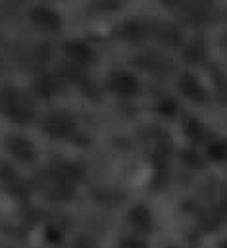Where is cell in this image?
<instances>
[{
    "instance_id": "cell-8",
    "label": "cell",
    "mask_w": 227,
    "mask_h": 248,
    "mask_svg": "<svg viewBox=\"0 0 227 248\" xmlns=\"http://www.w3.org/2000/svg\"><path fill=\"white\" fill-rule=\"evenodd\" d=\"M58 91H60V81L52 75L43 73L33 81V93L41 98H50V96L56 94Z\"/></svg>"
},
{
    "instance_id": "cell-1",
    "label": "cell",
    "mask_w": 227,
    "mask_h": 248,
    "mask_svg": "<svg viewBox=\"0 0 227 248\" xmlns=\"http://www.w3.org/2000/svg\"><path fill=\"white\" fill-rule=\"evenodd\" d=\"M35 98L19 89L0 91V112L14 124H29L35 118Z\"/></svg>"
},
{
    "instance_id": "cell-10",
    "label": "cell",
    "mask_w": 227,
    "mask_h": 248,
    "mask_svg": "<svg viewBox=\"0 0 227 248\" xmlns=\"http://www.w3.org/2000/svg\"><path fill=\"white\" fill-rule=\"evenodd\" d=\"M156 39L164 45H177L181 41V31L171 23H162L156 27Z\"/></svg>"
},
{
    "instance_id": "cell-5",
    "label": "cell",
    "mask_w": 227,
    "mask_h": 248,
    "mask_svg": "<svg viewBox=\"0 0 227 248\" xmlns=\"http://www.w3.org/2000/svg\"><path fill=\"white\" fill-rule=\"evenodd\" d=\"M8 150L21 162H31L35 158V146L25 139V137H10L8 139Z\"/></svg>"
},
{
    "instance_id": "cell-4",
    "label": "cell",
    "mask_w": 227,
    "mask_h": 248,
    "mask_svg": "<svg viewBox=\"0 0 227 248\" xmlns=\"http://www.w3.org/2000/svg\"><path fill=\"white\" fill-rule=\"evenodd\" d=\"M29 16H31V21L35 25H39V27H43L47 31H58L60 29V23H62L60 21V16H58L54 10H50V8L37 6V8H33L29 12Z\"/></svg>"
},
{
    "instance_id": "cell-12",
    "label": "cell",
    "mask_w": 227,
    "mask_h": 248,
    "mask_svg": "<svg viewBox=\"0 0 227 248\" xmlns=\"http://www.w3.org/2000/svg\"><path fill=\"white\" fill-rule=\"evenodd\" d=\"M181 89L187 93V96H193V98H196V94L200 93L198 83H196V79H195L193 75H185V77H183V81H181Z\"/></svg>"
},
{
    "instance_id": "cell-11",
    "label": "cell",
    "mask_w": 227,
    "mask_h": 248,
    "mask_svg": "<svg viewBox=\"0 0 227 248\" xmlns=\"http://www.w3.org/2000/svg\"><path fill=\"white\" fill-rule=\"evenodd\" d=\"M204 54H206V50H204V45H202V43H198V41H195L191 46H187L185 58H187V60H191V62H196V60L204 58Z\"/></svg>"
},
{
    "instance_id": "cell-2",
    "label": "cell",
    "mask_w": 227,
    "mask_h": 248,
    "mask_svg": "<svg viewBox=\"0 0 227 248\" xmlns=\"http://www.w3.org/2000/svg\"><path fill=\"white\" fill-rule=\"evenodd\" d=\"M43 131L54 139H65L75 131V118L69 112L56 108L43 118Z\"/></svg>"
},
{
    "instance_id": "cell-3",
    "label": "cell",
    "mask_w": 227,
    "mask_h": 248,
    "mask_svg": "<svg viewBox=\"0 0 227 248\" xmlns=\"http://www.w3.org/2000/svg\"><path fill=\"white\" fill-rule=\"evenodd\" d=\"M108 87L110 91L117 93L119 96H131L137 93V79L127 73V71H114L112 75L108 77Z\"/></svg>"
},
{
    "instance_id": "cell-7",
    "label": "cell",
    "mask_w": 227,
    "mask_h": 248,
    "mask_svg": "<svg viewBox=\"0 0 227 248\" xmlns=\"http://www.w3.org/2000/svg\"><path fill=\"white\" fill-rule=\"evenodd\" d=\"M64 52L71 58V62L79 63V65L87 63L93 58V50L89 48L87 43H81V41H69V43H65L64 45Z\"/></svg>"
},
{
    "instance_id": "cell-9",
    "label": "cell",
    "mask_w": 227,
    "mask_h": 248,
    "mask_svg": "<svg viewBox=\"0 0 227 248\" xmlns=\"http://www.w3.org/2000/svg\"><path fill=\"white\" fill-rule=\"evenodd\" d=\"M146 33H148V23L143 19H131L123 27V37L129 41H141L146 37Z\"/></svg>"
},
{
    "instance_id": "cell-14",
    "label": "cell",
    "mask_w": 227,
    "mask_h": 248,
    "mask_svg": "<svg viewBox=\"0 0 227 248\" xmlns=\"http://www.w3.org/2000/svg\"><path fill=\"white\" fill-rule=\"evenodd\" d=\"M162 2H164V4H168V6H173V4H177L179 0H162Z\"/></svg>"
},
{
    "instance_id": "cell-13",
    "label": "cell",
    "mask_w": 227,
    "mask_h": 248,
    "mask_svg": "<svg viewBox=\"0 0 227 248\" xmlns=\"http://www.w3.org/2000/svg\"><path fill=\"white\" fill-rule=\"evenodd\" d=\"M121 248H146L141 241H135V239H127L121 243Z\"/></svg>"
},
{
    "instance_id": "cell-6",
    "label": "cell",
    "mask_w": 227,
    "mask_h": 248,
    "mask_svg": "<svg viewBox=\"0 0 227 248\" xmlns=\"http://www.w3.org/2000/svg\"><path fill=\"white\" fill-rule=\"evenodd\" d=\"M208 14H210V2L208 0H191L185 6V10H183L185 19L191 21V23H202V21H206Z\"/></svg>"
}]
</instances>
